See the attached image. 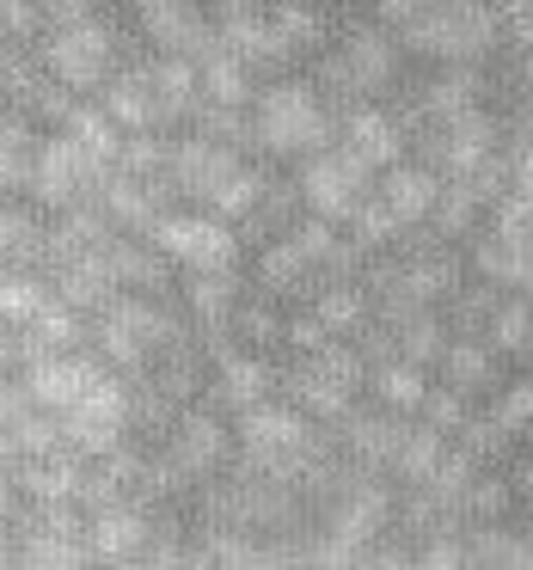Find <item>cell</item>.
Here are the masks:
<instances>
[{
  "instance_id": "obj_1",
  "label": "cell",
  "mask_w": 533,
  "mask_h": 570,
  "mask_svg": "<svg viewBox=\"0 0 533 570\" xmlns=\"http://www.w3.org/2000/svg\"><path fill=\"white\" fill-rule=\"evenodd\" d=\"M197 320L160 307V295H141V288H117L99 313H92V350L111 362L117 374H148L154 356H160L172 337H185Z\"/></svg>"
},
{
  "instance_id": "obj_2",
  "label": "cell",
  "mask_w": 533,
  "mask_h": 570,
  "mask_svg": "<svg viewBox=\"0 0 533 570\" xmlns=\"http://www.w3.org/2000/svg\"><path fill=\"white\" fill-rule=\"evenodd\" d=\"M398 26L374 19V26H349L332 50L313 56V80L344 105H362V99H381L386 87H398V68H405V38H393Z\"/></svg>"
},
{
  "instance_id": "obj_3",
  "label": "cell",
  "mask_w": 533,
  "mask_h": 570,
  "mask_svg": "<svg viewBox=\"0 0 533 570\" xmlns=\"http://www.w3.org/2000/svg\"><path fill=\"white\" fill-rule=\"evenodd\" d=\"M398 38L411 56L430 62H484L503 50V19L491 0H430L417 19L398 26Z\"/></svg>"
},
{
  "instance_id": "obj_4",
  "label": "cell",
  "mask_w": 533,
  "mask_h": 570,
  "mask_svg": "<svg viewBox=\"0 0 533 570\" xmlns=\"http://www.w3.org/2000/svg\"><path fill=\"white\" fill-rule=\"evenodd\" d=\"M251 111H258L264 154H276V160H307L313 148H325L337 136V111L319 99V80H300V75L258 87Z\"/></svg>"
},
{
  "instance_id": "obj_5",
  "label": "cell",
  "mask_w": 533,
  "mask_h": 570,
  "mask_svg": "<svg viewBox=\"0 0 533 570\" xmlns=\"http://www.w3.org/2000/svg\"><path fill=\"white\" fill-rule=\"evenodd\" d=\"M362 386H368V356H362L356 337H332V344L307 350L283 368V393L319 423H344L356 411Z\"/></svg>"
},
{
  "instance_id": "obj_6",
  "label": "cell",
  "mask_w": 533,
  "mask_h": 570,
  "mask_svg": "<svg viewBox=\"0 0 533 570\" xmlns=\"http://www.w3.org/2000/svg\"><path fill=\"white\" fill-rule=\"evenodd\" d=\"M38 50L56 80H68L75 92H99L124 68V31L99 13V19H75V26H50L38 38Z\"/></svg>"
},
{
  "instance_id": "obj_7",
  "label": "cell",
  "mask_w": 533,
  "mask_h": 570,
  "mask_svg": "<svg viewBox=\"0 0 533 570\" xmlns=\"http://www.w3.org/2000/svg\"><path fill=\"white\" fill-rule=\"evenodd\" d=\"M105 173H111V160L105 154H92L80 136H68V129H50V136L38 141V178H31V203L38 209H68V203L92 197V190L105 185Z\"/></svg>"
},
{
  "instance_id": "obj_8",
  "label": "cell",
  "mask_w": 533,
  "mask_h": 570,
  "mask_svg": "<svg viewBox=\"0 0 533 570\" xmlns=\"http://www.w3.org/2000/svg\"><path fill=\"white\" fill-rule=\"evenodd\" d=\"M300 197H307V209L313 215H332V222H349V215H356V203L368 197L374 190V166L362 160L356 148H344V141H325V148H313L307 160H300Z\"/></svg>"
},
{
  "instance_id": "obj_9",
  "label": "cell",
  "mask_w": 533,
  "mask_h": 570,
  "mask_svg": "<svg viewBox=\"0 0 533 570\" xmlns=\"http://www.w3.org/2000/svg\"><path fill=\"white\" fill-rule=\"evenodd\" d=\"M503 136H509V129L496 124L484 105H472V111L447 117V124L417 129V136H411V148H417V160H430L442 178H466L472 166H484L496 148H503Z\"/></svg>"
},
{
  "instance_id": "obj_10",
  "label": "cell",
  "mask_w": 533,
  "mask_h": 570,
  "mask_svg": "<svg viewBox=\"0 0 533 570\" xmlns=\"http://www.w3.org/2000/svg\"><path fill=\"white\" fill-rule=\"evenodd\" d=\"M148 239L178 264V271H221V264H239V246H246V239L234 234V222L215 215V209H172Z\"/></svg>"
},
{
  "instance_id": "obj_11",
  "label": "cell",
  "mask_w": 533,
  "mask_h": 570,
  "mask_svg": "<svg viewBox=\"0 0 533 570\" xmlns=\"http://www.w3.org/2000/svg\"><path fill=\"white\" fill-rule=\"evenodd\" d=\"M166 454H172L178 466L203 484V479H215V472L239 454V430L227 423L221 405H185V411H178V423L166 430Z\"/></svg>"
},
{
  "instance_id": "obj_12",
  "label": "cell",
  "mask_w": 533,
  "mask_h": 570,
  "mask_svg": "<svg viewBox=\"0 0 533 570\" xmlns=\"http://www.w3.org/2000/svg\"><path fill=\"white\" fill-rule=\"evenodd\" d=\"M62 430H68V442H75L80 454H92V460H105L111 448H124L129 442V386H124V374H111V381H99L87 399H75V405L62 411Z\"/></svg>"
},
{
  "instance_id": "obj_13",
  "label": "cell",
  "mask_w": 533,
  "mask_h": 570,
  "mask_svg": "<svg viewBox=\"0 0 533 570\" xmlns=\"http://www.w3.org/2000/svg\"><path fill=\"white\" fill-rule=\"evenodd\" d=\"M136 26L154 50H178L197 62L221 43V19L203 13V0H136Z\"/></svg>"
},
{
  "instance_id": "obj_14",
  "label": "cell",
  "mask_w": 533,
  "mask_h": 570,
  "mask_svg": "<svg viewBox=\"0 0 533 570\" xmlns=\"http://www.w3.org/2000/svg\"><path fill=\"white\" fill-rule=\"evenodd\" d=\"M26 386H31V399H38V405H50V411H68L75 405V399H87L92 386L99 381H111V362L99 356V350H50V356H38V362H26Z\"/></svg>"
},
{
  "instance_id": "obj_15",
  "label": "cell",
  "mask_w": 533,
  "mask_h": 570,
  "mask_svg": "<svg viewBox=\"0 0 533 570\" xmlns=\"http://www.w3.org/2000/svg\"><path fill=\"white\" fill-rule=\"evenodd\" d=\"M105 203V215L117 222V234H154V227L172 215V178H136V173H105V185L92 190Z\"/></svg>"
},
{
  "instance_id": "obj_16",
  "label": "cell",
  "mask_w": 533,
  "mask_h": 570,
  "mask_svg": "<svg viewBox=\"0 0 533 570\" xmlns=\"http://www.w3.org/2000/svg\"><path fill=\"white\" fill-rule=\"evenodd\" d=\"M234 166H239V148H227V141H215V136H203V129H190V136L172 141L166 178H172L178 197H190V203H203V209H209L215 190L227 185V173H234Z\"/></svg>"
},
{
  "instance_id": "obj_17",
  "label": "cell",
  "mask_w": 533,
  "mask_h": 570,
  "mask_svg": "<svg viewBox=\"0 0 533 570\" xmlns=\"http://www.w3.org/2000/svg\"><path fill=\"white\" fill-rule=\"evenodd\" d=\"M276 386H283V374L270 368V356H264V350L234 344L227 356H215V368H209V405H221L227 417H239V411L264 405Z\"/></svg>"
},
{
  "instance_id": "obj_18",
  "label": "cell",
  "mask_w": 533,
  "mask_h": 570,
  "mask_svg": "<svg viewBox=\"0 0 533 570\" xmlns=\"http://www.w3.org/2000/svg\"><path fill=\"white\" fill-rule=\"evenodd\" d=\"M337 136H344V148H356L374 173H386L393 160H405V148H411V124H405V117L381 111V105H368V99L337 111Z\"/></svg>"
},
{
  "instance_id": "obj_19",
  "label": "cell",
  "mask_w": 533,
  "mask_h": 570,
  "mask_svg": "<svg viewBox=\"0 0 533 570\" xmlns=\"http://www.w3.org/2000/svg\"><path fill=\"white\" fill-rule=\"evenodd\" d=\"M478 87H484L478 62H442V75L423 80V87L411 92V105H405L398 117H405L411 136H417V129H430V124H447V117L472 111V105H478Z\"/></svg>"
},
{
  "instance_id": "obj_20",
  "label": "cell",
  "mask_w": 533,
  "mask_h": 570,
  "mask_svg": "<svg viewBox=\"0 0 533 570\" xmlns=\"http://www.w3.org/2000/svg\"><path fill=\"white\" fill-rule=\"evenodd\" d=\"M148 540H154V509L136 503V497L105 503V509L87 515V552L92 558H111V564H124V558H148Z\"/></svg>"
},
{
  "instance_id": "obj_21",
  "label": "cell",
  "mask_w": 533,
  "mask_h": 570,
  "mask_svg": "<svg viewBox=\"0 0 533 570\" xmlns=\"http://www.w3.org/2000/svg\"><path fill=\"white\" fill-rule=\"evenodd\" d=\"M405 411H386V405H374V411H349L344 423H337V435H344V454L356 460V466H368V472H393V460H398V448H405Z\"/></svg>"
},
{
  "instance_id": "obj_22",
  "label": "cell",
  "mask_w": 533,
  "mask_h": 570,
  "mask_svg": "<svg viewBox=\"0 0 533 570\" xmlns=\"http://www.w3.org/2000/svg\"><path fill=\"white\" fill-rule=\"evenodd\" d=\"M99 105L117 117V124H124V136H136V129H166L160 87H154V62H124L99 87Z\"/></svg>"
},
{
  "instance_id": "obj_23",
  "label": "cell",
  "mask_w": 533,
  "mask_h": 570,
  "mask_svg": "<svg viewBox=\"0 0 533 570\" xmlns=\"http://www.w3.org/2000/svg\"><path fill=\"white\" fill-rule=\"evenodd\" d=\"M251 283L276 301H300V295L313 301V288H319L325 276H319V264L295 246V234H276V239H264L258 258H251Z\"/></svg>"
},
{
  "instance_id": "obj_24",
  "label": "cell",
  "mask_w": 533,
  "mask_h": 570,
  "mask_svg": "<svg viewBox=\"0 0 533 570\" xmlns=\"http://www.w3.org/2000/svg\"><path fill=\"white\" fill-rule=\"evenodd\" d=\"M442 185H447V178L435 173L430 160H393L381 178H374V190H381V197L393 203L405 227H430L435 203H442Z\"/></svg>"
},
{
  "instance_id": "obj_25",
  "label": "cell",
  "mask_w": 533,
  "mask_h": 570,
  "mask_svg": "<svg viewBox=\"0 0 533 570\" xmlns=\"http://www.w3.org/2000/svg\"><path fill=\"white\" fill-rule=\"evenodd\" d=\"M87 460L92 454H80V448L68 442V448H56V454H26L13 466V479L31 503H75L80 479H87Z\"/></svg>"
},
{
  "instance_id": "obj_26",
  "label": "cell",
  "mask_w": 533,
  "mask_h": 570,
  "mask_svg": "<svg viewBox=\"0 0 533 570\" xmlns=\"http://www.w3.org/2000/svg\"><path fill=\"white\" fill-rule=\"evenodd\" d=\"M264 19H270V38H276V68L307 62V56H319L325 38H332V26H325V13L313 0H270Z\"/></svg>"
},
{
  "instance_id": "obj_27",
  "label": "cell",
  "mask_w": 533,
  "mask_h": 570,
  "mask_svg": "<svg viewBox=\"0 0 533 570\" xmlns=\"http://www.w3.org/2000/svg\"><path fill=\"white\" fill-rule=\"evenodd\" d=\"M472 276H491L503 288H533V239H509L496 227L472 234Z\"/></svg>"
},
{
  "instance_id": "obj_28",
  "label": "cell",
  "mask_w": 533,
  "mask_h": 570,
  "mask_svg": "<svg viewBox=\"0 0 533 570\" xmlns=\"http://www.w3.org/2000/svg\"><path fill=\"white\" fill-rule=\"evenodd\" d=\"M56 295L68 301V307H80V313H99L105 301L117 295V271H111V252L105 246H92V252H80V258H68V264H56Z\"/></svg>"
},
{
  "instance_id": "obj_29",
  "label": "cell",
  "mask_w": 533,
  "mask_h": 570,
  "mask_svg": "<svg viewBox=\"0 0 533 570\" xmlns=\"http://www.w3.org/2000/svg\"><path fill=\"white\" fill-rule=\"evenodd\" d=\"M105 252H111L117 288H141V295H166V283H172V271H178L148 234H117Z\"/></svg>"
},
{
  "instance_id": "obj_30",
  "label": "cell",
  "mask_w": 533,
  "mask_h": 570,
  "mask_svg": "<svg viewBox=\"0 0 533 570\" xmlns=\"http://www.w3.org/2000/svg\"><path fill=\"white\" fill-rule=\"evenodd\" d=\"M496 356H503V350H496L491 337H478V332H454V344H447V356H442V381H447V386H460L466 399L496 393Z\"/></svg>"
},
{
  "instance_id": "obj_31",
  "label": "cell",
  "mask_w": 533,
  "mask_h": 570,
  "mask_svg": "<svg viewBox=\"0 0 533 570\" xmlns=\"http://www.w3.org/2000/svg\"><path fill=\"white\" fill-rule=\"evenodd\" d=\"M154 87H160L166 124H190V117H197V105H203V68H197V56L160 50V56H154Z\"/></svg>"
},
{
  "instance_id": "obj_32",
  "label": "cell",
  "mask_w": 533,
  "mask_h": 570,
  "mask_svg": "<svg viewBox=\"0 0 533 570\" xmlns=\"http://www.w3.org/2000/svg\"><path fill=\"white\" fill-rule=\"evenodd\" d=\"M197 68H203V99H215V105H258V68H251L239 50L215 43Z\"/></svg>"
},
{
  "instance_id": "obj_33",
  "label": "cell",
  "mask_w": 533,
  "mask_h": 570,
  "mask_svg": "<svg viewBox=\"0 0 533 570\" xmlns=\"http://www.w3.org/2000/svg\"><path fill=\"white\" fill-rule=\"evenodd\" d=\"M423 362H411V356H386V362H374L368 368V393H374V405H386V411H423V393H430V381H423Z\"/></svg>"
},
{
  "instance_id": "obj_34",
  "label": "cell",
  "mask_w": 533,
  "mask_h": 570,
  "mask_svg": "<svg viewBox=\"0 0 533 570\" xmlns=\"http://www.w3.org/2000/svg\"><path fill=\"white\" fill-rule=\"evenodd\" d=\"M313 313L337 337H362L374 325V295H368V283H319L313 288Z\"/></svg>"
},
{
  "instance_id": "obj_35",
  "label": "cell",
  "mask_w": 533,
  "mask_h": 570,
  "mask_svg": "<svg viewBox=\"0 0 533 570\" xmlns=\"http://www.w3.org/2000/svg\"><path fill=\"white\" fill-rule=\"evenodd\" d=\"M283 325H288V301L264 295V288L234 307V337L246 350H264V356H270V350H283Z\"/></svg>"
},
{
  "instance_id": "obj_36",
  "label": "cell",
  "mask_w": 533,
  "mask_h": 570,
  "mask_svg": "<svg viewBox=\"0 0 533 570\" xmlns=\"http://www.w3.org/2000/svg\"><path fill=\"white\" fill-rule=\"evenodd\" d=\"M393 332H398V356L423 362V368H442L447 344H454V325H447V313H442V307L411 313V320H398V325H393Z\"/></svg>"
},
{
  "instance_id": "obj_37",
  "label": "cell",
  "mask_w": 533,
  "mask_h": 570,
  "mask_svg": "<svg viewBox=\"0 0 533 570\" xmlns=\"http://www.w3.org/2000/svg\"><path fill=\"white\" fill-rule=\"evenodd\" d=\"M484 215H491V203L478 197V190L466 185V178H447L442 185V203H435V215H430V227L442 239H472L484 227Z\"/></svg>"
},
{
  "instance_id": "obj_38",
  "label": "cell",
  "mask_w": 533,
  "mask_h": 570,
  "mask_svg": "<svg viewBox=\"0 0 533 570\" xmlns=\"http://www.w3.org/2000/svg\"><path fill=\"white\" fill-rule=\"evenodd\" d=\"M447 448H454V435H447V430H435V423H411V430H405V448H398V460H393V479L430 484L435 466L447 460Z\"/></svg>"
},
{
  "instance_id": "obj_39",
  "label": "cell",
  "mask_w": 533,
  "mask_h": 570,
  "mask_svg": "<svg viewBox=\"0 0 533 570\" xmlns=\"http://www.w3.org/2000/svg\"><path fill=\"white\" fill-rule=\"evenodd\" d=\"M484 337H491L503 356H527V344H533V288H503Z\"/></svg>"
},
{
  "instance_id": "obj_40",
  "label": "cell",
  "mask_w": 533,
  "mask_h": 570,
  "mask_svg": "<svg viewBox=\"0 0 533 570\" xmlns=\"http://www.w3.org/2000/svg\"><path fill=\"white\" fill-rule=\"evenodd\" d=\"M264 190H270V173H264V166H246V160H239L234 173H227V185L215 190V203H209V209H215V215H227L234 227H246L251 215H258Z\"/></svg>"
},
{
  "instance_id": "obj_41",
  "label": "cell",
  "mask_w": 533,
  "mask_h": 570,
  "mask_svg": "<svg viewBox=\"0 0 533 570\" xmlns=\"http://www.w3.org/2000/svg\"><path fill=\"white\" fill-rule=\"evenodd\" d=\"M349 234H356L368 252H393L398 239H405V222H398V209L381 197V190H368V197L356 203V215H349Z\"/></svg>"
},
{
  "instance_id": "obj_42",
  "label": "cell",
  "mask_w": 533,
  "mask_h": 570,
  "mask_svg": "<svg viewBox=\"0 0 533 570\" xmlns=\"http://www.w3.org/2000/svg\"><path fill=\"white\" fill-rule=\"evenodd\" d=\"M466 552H472V564H533L527 540H515V528H503V521H472Z\"/></svg>"
},
{
  "instance_id": "obj_43",
  "label": "cell",
  "mask_w": 533,
  "mask_h": 570,
  "mask_svg": "<svg viewBox=\"0 0 533 570\" xmlns=\"http://www.w3.org/2000/svg\"><path fill=\"white\" fill-rule=\"evenodd\" d=\"M62 129H68V136H80L92 154H105V160L117 166V148H124V124H117V117L105 111L99 99H80V105H75V117H68Z\"/></svg>"
},
{
  "instance_id": "obj_44",
  "label": "cell",
  "mask_w": 533,
  "mask_h": 570,
  "mask_svg": "<svg viewBox=\"0 0 533 570\" xmlns=\"http://www.w3.org/2000/svg\"><path fill=\"white\" fill-rule=\"evenodd\" d=\"M521 497H515V484H509V472H491L484 466L478 479H472V491H466V528L472 521H509V509H515Z\"/></svg>"
},
{
  "instance_id": "obj_45",
  "label": "cell",
  "mask_w": 533,
  "mask_h": 570,
  "mask_svg": "<svg viewBox=\"0 0 533 570\" xmlns=\"http://www.w3.org/2000/svg\"><path fill=\"white\" fill-rule=\"evenodd\" d=\"M454 442L466 448L472 460H484V466H496V460L509 454V442H515V435H509L503 423H496V411L484 405V411H472V417H466V423H460V430H454Z\"/></svg>"
},
{
  "instance_id": "obj_46",
  "label": "cell",
  "mask_w": 533,
  "mask_h": 570,
  "mask_svg": "<svg viewBox=\"0 0 533 570\" xmlns=\"http://www.w3.org/2000/svg\"><path fill=\"white\" fill-rule=\"evenodd\" d=\"M166 160H172V141L160 129H136L117 148V173H136V178H166Z\"/></svg>"
},
{
  "instance_id": "obj_47",
  "label": "cell",
  "mask_w": 533,
  "mask_h": 570,
  "mask_svg": "<svg viewBox=\"0 0 533 570\" xmlns=\"http://www.w3.org/2000/svg\"><path fill=\"white\" fill-rule=\"evenodd\" d=\"M491 411H496V423H503L515 442H527V430H533V381H503L491 393Z\"/></svg>"
},
{
  "instance_id": "obj_48",
  "label": "cell",
  "mask_w": 533,
  "mask_h": 570,
  "mask_svg": "<svg viewBox=\"0 0 533 570\" xmlns=\"http://www.w3.org/2000/svg\"><path fill=\"white\" fill-rule=\"evenodd\" d=\"M417 417L423 423H435V430H447V435H454L460 430V423H466L472 417V399L466 393H460V386H430V393H423V411H417Z\"/></svg>"
},
{
  "instance_id": "obj_49",
  "label": "cell",
  "mask_w": 533,
  "mask_h": 570,
  "mask_svg": "<svg viewBox=\"0 0 533 570\" xmlns=\"http://www.w3.org/2000/svg\"><path fill=\"white\" fill-rule=\"evenodd\" d=\"M332 337L337 332L313 313V301H307V307H288V325H283V350H288V356H307V350L332 344Z\"/></svg>"
},
{
  "instance_id": "obj_50",
  "label": "cell",
  "mask_w": 533,
  "mask_h": 570,
  "mask_svg": "<svg viewBox=\"0 0 533 570\" xmlns=\"http://www.w3.org/2000/svg\"><path fill=\"white\" fill-rule=\"evenodd\" d=\"M0 31L38 43L50 31V0H0Z\"/></svg>"
},
{
  "instance_id": "obj_51",
  "label": "cell",
  "mask_w": 533,
  "mask_h": 570,
  "mask_svg": "<svg viewBox=\"0 0 533 570\" xmlns=\"http://www.w3.org/2000/svg\"><path fill=\"white\" fill-rule=\"evenodd\" d=\"M19 558H26V564H80V558H92V552H87V540H68V533H26Z\"/></svg>"
},
{
  "instance_id": "obj_52",
  "label": "cell",
  "mask_w": 533,
  "mask_h": 570,
  "mask_svg": "<svg viewBox=\"0 0 533 570\" xmlns=\"http://www.w3.org/2000/svg\"><path fill=\"white\" fill-rule=\"evenodd\" d=\"M491 7L503 19V43L515 56H527L533 50V0H491Z\"/></svg>"
},
{
  "instance_id": "obj_53",
  "label": "cell",
  "mask_w": 533,
  "mask_h": 570,
  "mask_svg": "<svg viewBox=\"0 0 533 570\" xmlns=\"http://www.w3.org/2000/svg\"><path fill=\"white\" fill-rule=\"evenodd\" d=\"M26 411H38L26 374H0V430H19V423H26Z\"/></svg>"
},
{
  "instance_id": "obj_54",
  "label": "cell",
  "mask_w": 533,
  "mask_h": 570,
  "mask_svg": "<svg viewBox=\"0 0 533 570\" xmlns=\"http://www.w3.org/2000/svg\"><path fill=\"white\" fill-rule=\"evenodd\" d=\"M26 368V325L0 313V374H19Z\"/></svg>"
},
{
  "instance_id": "obj_55",
  "label": "cell",
  "mask_w": 533,
  "mask_h": 570,
  "mask_svg": "<svg viewBox=\"0 0 533 570\" xmlns=\"http://www.w3.org/2000/svg\"><path fill=\"white\" fill-rule=\"evenodd\" d=\"M374 7V19H386V26H405V19H417L430 0H368Z\"/></svg>"
},
{
  "instance_id": "obj_56",
  "label": "cell",
  "mask_w": 533,
  "mask_h": 570,
  "mask_svg": "<svg viewBox=\"0 0 533 570\" xmlns=\"http://www.w3.org/2000/svg\"><path fill=\"white\" fill-rule=\"evenodd\" d=\"M509 484H515V497H521V503H533V442H527V454H515V460H509Z\"/></svg>"
},
{
  "instance_id": "obj_57",
  "label": "cell",
  "mask_w": 533,
  "mask_h": 570,
  "mask_svg": "<svg viewBox=\"0 0 533 570\" xmlns=\"http://www.w3.org/2000/svg\"><path fill=\"white\" fill-rule=\"evenodd\" d=\"M270 0H209V13L215 19H239V13H264Z\"/></svg>"
},
{
  "instance_id": "obj_58",
  "label": "cell",
  "mask_w": 533,
  "mask_h": 570,
  "mask_svg": "<svg viewBox=\"0 0 533 570\" xmlns=\"http://www.w3.org/2000/svg\"><path fill=\"white\" fill-rule=\"evenodd\" d=\"M527 368H533V344H527Z\"/></svg>"
},
{
  "instance_id": "obj_59",
  "label": "cell",
  "mask_w": 533,
  "mask_h": 570,
  "mask_svg": "<svg viewBox=\"0 0 533 570\" xmlns=\"http://www.w3.org/2000/svg\"><path fill=\"white\" fill-rule=\"evenodd\" d=\"M0 43H7V31H0Z\"/></svg>"
}]
</instances>
